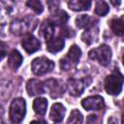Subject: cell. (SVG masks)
Wrapping results in <instances>:
<instances>
[{"label": "cell", "mask_w": 124, "mask_h": 124, "mask_svg": "<svg viewBox=\"0 0 124 124\" xmlns=\"http://www.w3.org/2000/svg\"><path fill=\"white\" fill-rule=\"evenodd\" d=\"M97 121H98L97 115H96V114H90V115H88V117H87L86 123H87V124H97Z\"/></svg>", "instance_id": "83f0119b"}, {"label": "cell", "mask_w": 124, "mask_h": 124, "mask_svg": "<svg viewBox=\"0 0 124 124\" xmlns=\"http://www.w3.org/2000/svg\"><path fill=\"white\" fill-rule=\"evenodd\" d=\"M110 28L111 30L114 32V34L118 35V36H122L124 33V29H123V17L120 18H113L110 20L109 22Z\"/></svg>", "instance_id": "7402d4cb"}, {"label": "cell", "mask_w": 124, "mask_h": 124, "mask_svg": "<svg viewBox=\"0 0 124 124\" xmlns=\"http://www.w3.org/2000/svg\"><path fill=\"white\" fill-rule=\"evenodd\" d=\"M60 35H62V37H67V38L73 37L74 36V31L69 27H63V28H61Z\"/></svg>", "instance_id": "484cf974"}, {"label": "cell", "mask_w": 124, "mask_h": 124, "mask_svg": "<svg viewBox=\"0 0 124 124\" xmlns=\"http://www.w3.org/2000/svg\"><path fill=\"white\" fill-rule=\"evenodd\" d=\"M68 19H69L68 14L65 11L58 9L55 12L51 13V16L49 17L48 21L55 26V25H63V24H65L68 21Z\"/></svg>", "instance_id": "5bb4252c"}, {"label": "cell", "mask_w": 124, "mask_h": 124, "mask_svg": "<svg viewBox=\"0 0 124 124\" xmlns=\"http://www.w3.org/2000/svg\"><path fill=\"white\" fill-rule=\"evenodd\" d=\"M111 3H112L113 5H119L121 2H120V1H118V2H116V3H115V2H113V1H111Z\"/></svg>", "instance_id": "4dcf8cb0"}, {"label": "cell", "mask_w": 124, "mask_h": 124, "mask_svg": "<svg viewBox=\"0 0 124 124\" xmlns=\"http://www.w3.org/2000/svg\"><path fill=\"white\" fill-rule=\"evenodd\" d=\"M21 62H22V56H21V54L17 50L14 49L9 54V57H8V64H9V66L13 70H16V69H17L21 65Z\"/></svg>", "instance_id": "ac0fdd59"}, {"label": "cell", "mask_w": 124, "mask_h": 124, "mask_svg": "<svg viewBox=\"0 0 124 124\" xmlns=\"http://www.w3.org/2000/svg\"><path fill=\"white\" fill-rule=\"evenodd\" d=\"M36 23L32 22V18L25 17V18H16L14 19L10 25V31L16 36H20L29 32L30 29L35 27Z\"/></svg>", "instance_id": "5b68a950"}, {"label": "cell", "mask_w": 124, "mask_h": 124, "mask_svg": "<svg viewBox=\"0 0 124 124\" xmlns=\"http://www.w3.org/2000/svg\"><path fill=\"white\" fill-rule=\"evenodd\" d=\"M54 29H55V26L53 24H51L48 20L44 21V23L41 26V33L44 36L46 42H48L49 40H51L53 38V35L55 32Z\"/></svg>", "instance_id": "e0dca14e"}, {"label": "cell", "mask_w": 124, "mask_h": 124, "mask_svg": "<svg viewBox=\"0 0 124 124\" xmlns=\"http://www.w3.org/2000/svg\"><path fill=\"white\" fill-rule=\"evenodd\" d=\"M21 45H22V47L25 49L26 52L33 53V52L37 51L38 49H40L41 43H40V41L35 36H33V35H27V36H25L22 39Z\"/></svg>", "instance_id": "30bf717a"}, {"label": "cell", "mask_w": 124, "mask_h": 124, "mask_svg": "<svg viewBox=\"0 0 124 124\" xmlns=\"http://www.w3.org/2000/svg\"><path fill=\"white\" fill-rule=\"evenodd\" d=\"M45 87L48 89V92L52 98H58L60 97L63 92L65 91V86L57 79H47L45 82Z\"/></svg>", "instance_id": "9c48e42d"}, {"label": "cell", "mask_w": 124, "mask_h": 124, "mask_svg": "<svg viewBox=\"0 0 124 124\" xmlns=\"http://www.w3.org/2000/svg\"><path fill=\"white\" fill-rule=\"evenodd\" d=\"M92 21H94V19H92L89 16L87 15H80L76 18V25L78 26V28H83V27H89L92 25H95Z\"/></svg>", "instance_id": "44dd1931"}, {"label": "cell", "mask_w": 124, "mask_h": 124, "mask_svg": "<svg viewBox=\"0 0 124 124\" xmlns=\"http://www.w3.org/2000/svg\"><path fill=\"white\" fill-rule=\"evenodd\" d=\"M2 113H3V108L0 106V115H2Z\"/></svg>", "instance_id": "1f68e13d"}, {"label": "cell", "mask_w": 124, "mask_h": 124, "mask_svg": "<svg viewBox=\"0 0 124 124\" xmlns=\"http://www.w3.org/2000/svg\"><path fill=\"white\" fill-rule=\"evenodd\" d=\"M65 113H66V108H64V106L60 103H55L54 105H52L50 108L49 117L54 122H61L65 116Z\"/></svg>", "instance_id": "7c38bea8"}, {"label": "cell", "mask_w": 124, "mask_h": 124, "mask_svg": "<svg viewBox=\"0 0 124 124\" xmlns=\"http://www.w3.org/2000/svg\"><path fill=\"white\" fill-rule=\"evenodd\" d=\"M68 6L73 11H86L91 7V2L87 0H72L68 3Z\"/></svg>", "instance_id": "2e32d148"}, {"label": "cell", "mask_w": 124, "mask_h": 124, "mask_svg": "<svg viewBox=\"0 0 124 124\" xmlns=\"http://www.w3.org/2000/svg\"><path fill=\"white\" fill-rule=\"evenodd\" d=\"M7 54V45L4 42H0V61Z\"/></svg>", "instance_id": "4316f807"}, {"label": "cell", "mask_w": 124, "mask_h": 124, "mask_svg": "<svg viewBox=\"0 0 124 124\" xmlns=\"http://www.w3.org/2000/svg\"><path fill=\"white\" fill-rule=\"evenodd\" d=\"M82 107L87 110H99L105 108V102L101 96H90L81 101Z\"/></svg>", "instance_id": "ba28073f"}, {"label": "cell", "mask_w": 124, "mask_h": 124, "mask_svg": "<svg viewBox=\"0 0 124 124\" xmlns=\"http://www.w3.org/2000/svg\"><path fill=\"white\" fill-rule=\"evenodd\" d=\"M30 124H46V123L42 120H34V121L30 122Z\"/></svg>", "instance_id": "f546056e"}, {"label": "cell", "mask_w": 124, "mask_h": 124, "mask_svg": "<svg viewBox=\"0 0 124 124\" xmlns=\"http://www.w3.org/2000/svg\"><path fill=\"white\" fill-rule=\"evenodd\" d=\"M32 72L37 76H42L46 73H49L54 68V62L49 60L46 57L41 56L37 57L32 61L31 64Z\"/></svg>", "instance_id": "8992f818"}, {"label": "cell", "mask_w": 124, "mask_h": 124, "mask_svg": "<svg viewBox=\"0 0 124 124\" xmlns=\"http://www.w3.org/2000/svg\"><path fill=\"white\" fill-rule=\"evenodd\" d=\"M26 4H27V6H28L29 8H31L36 14H41V13L43 12V10H44L42 3H41L40 1H38V0H30V1H28Z\"/></svg>", "instance_id": "d4e9b609"}, {"label": "cell", "mask_w": 124, "mask_h": 124, "mask_svg": "<svg viewBox=\"0 0 124 124\" xmlns=\"http://www.w3.org/2000/svg\"><path fill=\"white\" fill-rule=\"evenodd\" d=\"M88 56L92 60H97L101 65L107 66L111 59V49L107 45H101L100 46L91 49L88 52Z\"/></svg>", "instance_id": "3957f363"}, {"label": "cell", "mask_w": 124, "mask_h": 124, "mask_svg": "<svg viewBox=\"0 0 124 124\" xmlns=\"http://www.w3.org/2000/svg\"><path fill=\"white\" fill-rule=\"evenodd\" d=\"M98 33H99V29L97 26L92 25L86 28V30L82 33L81 35V40L87 44V45H92L93 43H95L97 41L98 38Z\"/></svg>", "instance_id": "4fadbf2b"}, {"label": "cell", "mask_w": 124, "mask_h": 124, "mask_svg": "<svg viewBox=\"0 0 124 124\" xmlns=\"http://www.w3.org/2000/svg\"><path fill=\"white\" fill-rule=\"evenodd\" d=\"M47 101L45 98H37L33 103L34 111L39 115H44L46 111Z\"/></svg>", "instance_id": "d6986e66"}, {"label": "cell", "mask_w": 124, "mask_h": 124, "mask_svg": "<svg viewBox=\"0 0 124 124\" xmlns=\"http://www.w3.org/2000/svg\"><path fill=\"white\" fill-rule=\"evenodd\" d=\"M123 85V77L119 72L110 74L105 79V89L110 95H117L121 92Z\"/></svg>", "instance_id": "277c9868"}, {"label": "cell", "mask_w": 124, "mask_h": 124, "mask_svg": "<svg viewBox=\"0 0 124 124\" xmlns=\"http://www.w3.org/2000/svg\"><path fill=\"white\" fill-rule=\"evenodd\" d=\"M64 45H65V42H64L63 38H61V37L52 38L51 40L46 42V48L49 52L55 53V52H58L61 49H63Z\"/></svg>", "instance_id": "9a60e30c"}, {"label": "cell", "mask_w": 124, "mask_h": 124, "mask_svg": "<svg viewBox=\"0 0 124 124\" xmlns=\"http://www.w3.org/2000/svg\"><path fill=\"white\" fill-rule=\"evenodd\" d=\"M91 78L89 77L79 78V79H75L71 78L68 82V88L69 92L73 96H79L85 89V87L90 83Z\"/></svg>", "instance_id": "52a82bcc"}, {"label": "cell", "mask_w": 124, "mask_h": 124, "mask_svg": "<svg viewBox=\"0 0 124 124\" xmlns=\"http://www.w3.org/2000/svg\"><path fill=\"white\" fill-rule=\"evenodd\" d=\"M12 8L7 2H0V24H5L10 17Z\"/></svg>", "instance_id": "ffe728a7"}, {"label": "cell", "mask_w": 124, "mask_h": 124, "mask_svg": "<svg viewBox=\"0 0 124 124\" xmlns=\"http://www.w3.org/2000/svg\"><path fill=\"white\" fill-rule=\"evenodd\" d=\"M26 90L29 96L44 94L46 92L45 83L37 79H29L26 84Z\"/></svg>", "instance_id": "8fae6325"}, {"label": "cell", "mask_w": 124, "mask_h": 124, "mask_svg": "<svg viewBox=\"0 0 124 124\" xmlns=\"http://www.w3.org/2000/svg\"><path fill=\"white\" fill-rule=\"evenodd\" d=\"M109 11L108 5L105 1H98L95 5V13L101 16H106Z\"/></svg>", "instance_id": "cb8c5ba5"}, {"label": "cell", "mask_w": 124, "mask_h": 124, "mask_svg": "<svg viewBox=\"0 0 124 124\" xmlns=\"http://www.w3.org/2000/svg\"><path fill=\"white\" fill-rule=\"evenodd\" d=\"M80 55H81L80 48L78 46L73 45L70 47L67 55L60 60V67H61V69L63 71H69V70L75 68L76 65L78 64L79 58H80Z\"/></svg>", "instance_id": "7a4b0ae2"}, {"label": "cell", "mask_w": 124, "mask_h": 124, "mask_svg": "<svg viewBox=\"0 0 124 124\" xmlns=\"http://www.w3.org/2000/svg\"><path fill=\"white\" fill-rule=\"evenodd\" d=\"M82 122H83L82 114L79 112V110L74 109L70 114V117L67 121V124H82Z\"/></svg>", "instance_id": "603a6c76"}, {"label": "cell", "mask_w": 124, "mask_h": 124, "mask_svg": "<svg viewBox=\"0 0 124 124\" xmlns=\"http://www.w3.org/2000/svg\"><path fill=\"white\" fill-rule=\"evenodd\" d=\"M108 124H117V119L114 116H111L108 120Z\"/></svg>", "instance_id": "f1b7e54d"}, {"label": "cell", "mask_w": 124, "mask_h": 124, "mask_svg": "<svg viewBox=\"0 0 124 124\" xmlns=\"http://www.w3.org/2000/svg\"><path fill=\"white\" fill-rule=\"evenodd\" d=\"M26 112V103L22 98L13 100L10 107V118L14 124H18L22 121Z\"/></svg>", "instance_id": "6da1fadb"}]
</instances>
